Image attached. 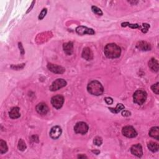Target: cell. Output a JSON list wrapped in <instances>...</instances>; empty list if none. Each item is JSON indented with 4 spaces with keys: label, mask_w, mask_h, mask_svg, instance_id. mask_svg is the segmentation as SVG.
<instances>
[{
    "label": "cell",
    "mask_w": 159,
    "mask_h": 159,
    "mask_svg": "<svg viewBox=\"0 0 159 159\" xmlns=\"http://www.w3.org/2000/svg\"><path fill=\"white\" fill-rule=\"evenodd\" d=\"M106 57L109 59H116L120 57L121 49L116 44H108L106 45L104 50Z\"/></svg>",
    "instance_id": "obj_1"
},
{
    "label": "cell",
    "mask_w": 159,
    "mask_h": 159,
    "mask_svg": "<svg viewBox=\"0 0 159 159\" xmlns=\"http://www.w3.org/2000/svg\"><path fill=\"white\" fill-rule=\"evenodd\" d=\"M87 89L91 95L95 96H100L104 92V88L101 83L96 80L92 81L89 83Z\"/></svg>",
    "instance_id": "obj_2"
},
{
    "label": "cell",
    "mask_w": 159,
    "mask_h": 159,
    "mask_svg": "<svg viewBox=\"0 0 159 159\" xmlns=\"http://www.w3.org/2000/svg\"><path fill=\"white\" fill-rule=\"evenodd\" d=\"M147 93L141 90H137L134 93L133 99L135 104L142 105L147 100Z\"/></svg>",
    "instance_id": "obj_3"
},
{
    "label": "cell",
    "mask_w": 159,
    "mask_h": 159,
    "mask_svg": "<svg viewBox=\"0 0 159 159\" xmlns=\"http://www.w3.org/2000/svg\"><path fill=\"white\" fill-rule=\"evenodd\" d=\"M67 85V82L65 80L62 78H59L57 80H55L52 85L50 86V90L52 91H57L60 90V88H63Z\"/></svg>",
    "instance_id": "obj_4"
},
{
    "label": "cell",
    "mask_w": 159,
    "mask_h": 159,
    "mask_svg": "<svg viewBox=\"0 0 159 159\" xmlns=\"http://www.w3.org/2000/svg\"><path fill=\"white\" fill-rule=\"evenodd\" d=\"M122 133L124 136L128 138H134L137 135L136 130H135L133 127L130 126H127L124 127L122 130Z\"/></svg>",
    "instance_id": "obj_5"
},
{
    "label": "cell",
    "mask_w": 159,
    "mask_h": 159,
    "mask_svg": "<svg viewBox=\"0 0 159 159\" xmlns=\"http://www.w3.org/2000/svg\"><path fill=\"white\" fill-rule=\"evenodd\" d=\"M64 103V98L61 95H56L52 98L51 99V103L53 107L55 109H59L62 107Z\"/></svg>",
    "instance_id": "obj_6"
},
{
    "label": "cell",
    "mask_w": 159,
    "mask_h": 159,
    "mask_svg": "<svg viewBox=\"0 0 159 159\" xmlns=\"http://www.w3.org/2000/svg\"><path fill=\"white\" fill-rule=\"evenodd\" d=\"M88 126L86 123L84 122L77 123L74 127L75 132L77 134H85L88 130Z\"/></svg>",
    "instance_id": "obj_7"
},
{
    "label": "cell",
    "mask_w": 159,
    "mask_h": 159,
    "mask_svg": "<svg viewBox=\"0 0 159 159\" xmlns=\"http://www.w3.org/2000/svg\"><path fill=\"white\" fill-rule=\"evenodd\" d=\"M77 33L79 35H85V34H89V35H93L95 34V31L91 28H88L85 26H80L77 27L76 29Z\"/></svg>",
    "instance_id": "obj_8"
},
{
    "label": "cell",
    "mask_w": 159,
    "mask_h": 159,
    "mask_svg": "<svg viewBox=\"0 0 159 159\" xmlns=\"http://www.w3.org/2000/svg\"><path fill=\"white\" fill-rule=\"evenodd\" d=\"M62 132L61 128L59 126H56L53 127L50 130V136L53 139H57L60 137Z\"/></svg>",
    "instance_id": "obj_9"
},
{
    "label": "cell",
    "mask_w": 159,
    "mask_h": 159,
    "mask_svg": "<svg viewBox=\"0 0 159 159\" xmlns=\"http://www.w3.org/2000/svg\"><path fill=\"white\" fill-rule=\"evenodd\" d=\"M47 68L50 72H52L54 73L62 74L65 71V70L63 67L61 66H59L57 65H54L52 63H49L47 65Z\"/></svg>",
    "instance_id": "obj_10"
},
{
    "label": "cell",
    "mask_w": 159,
    "mask_h": 159,
    "mask_svg": "<svg viewBox=\"0 0 159 159\" xmlns=\"http://www.w3.org/2000/svg\"><path fill=\"white\" fill-rule=\"evenodd\" d=\"M130 152H131L132 154L137 156L138 157H141L143 155V151H142V147L141 144H135L134 145L130 148Z\"/></svg>",
    "instance_id": "obj_11"
},
{
    "label": "cell",
    "mask_w": 159,
    "mask_h": 159,
    "mask_svg": "<svg viewBox=\"0 0 159 159\" xmlns=\"http://www.w3.org/2000/svg\"><path fill=\"white\" fill-rule=\"evenodd\" d=\"M36 111L37 113L41 115H45L48 113L49 107L45 103H40L36 106Z\"/></svg>",
    "instance_id": "obj_12"
},
{
    "label": "cell",
    "mask_w": 159,
    "mask_h": 159,
    "mask_svg": "<svg viewBox=\"0 0 159 159\" xmlns=\"http://www.w3.org/2000/svg\"><path fill=\"white\" fill-rule=\"evenodd\" d=\"M82 56L83 59H85L86 60H91L93 59V54L92 51L88 47L84 48Z\"/></svg>",
    "instance_id": "obj_13"
},
{
    "label": "cell",
    "mask_w": 159,
    "mask_h": 159,
    "mask_svg": "<svg viewBox=\"0 0 159 159\" xmlns=\"http://www.w3.org/2000/svg\"><path fill=\"white\" fill-rule=\"evenodd\" d=\"M137 48L142 51H148L151 50V46L146 41H140L137 44Z\"/></svg>",
    "instance_id": "obj_14"
},
{
    "label": "cell",
    "mask_w": 159,
    "mask_h": 159,
    "mask_svg": "<svg viewBox=\"0 0 159 159\" xmlns=\"http://www.w3.org/2000/svg\"><path fill=\"white\" fill-rule=\"evenodd\" d=\"M149 67L152 71L157 72L158 71V62L156 59H151L149 62Z\"/></svg>",
    "instance_id": "obj_15"
},
{
    "label": "cell",
    "mask_w": 159,
    "mask_h": 159,
    "mask_svg": "<svg viewBox=\"0 0 159 159\" xmlns=\"http://www.w3.org/2000/svg\"><path fill=\"white\" fill-rule=\"evenodd\" d=\"M9 117L13 119L20 118L21 114L20 113V108H19L18 107H13V108H12L11 111H9Z\"/></svg>",
    "instance_id": "obj_16"
},
{
    "label": "cell",
    "mask_w": 159,
    "mask_h": 159,
    "mask_svg": "<svg viewBox=\"0 0 159 159\" xmlns=\"http://www.w3.org/2000/svg\"><path fill=\"white\" fill-rule=\"evenodd\" d=\"M63 49L65 54H67V55H71L73 52V43H72V42H68V43L63 44Z\"/></svg>",
    "instance_id": "obj_17"
},
{
    "label": "cell",
    "mask_w": 159,
    "mask_h": 159,
    "mask_svg": "<svg viewBox=\"0 0 159 159\" xmlns=\"http://www.w3.org/2000/svg\"><path fill=\"white\" fill-rule=\"evenodd\" d=\"M149 135L151 137L156 139V140H159V128L158 127H153L151 129L149 132Z\"/></svg>",
    "instance_id": "obj_18"
},
{
    "label": "cell",
    "mask_w": 159,
    "mask_h": 159,
    "mask_svg": "<svg viewBox=\"0 0 159 159\" xmlns=\"http://www.w3.org/2000/svg\"><path fill=\"white\" fill-rule=\"evenodd\" d=\"M147 147H148L149 150H150L152 152H156L158 151V149H159L158 144L156 142H149L147 145Z\"/></svg>",
    "instance_id": "obj_19"
},
{
    "label": "cell",
    "mask_w": 159,
    "mask_h": 159,
    "mask_svg": "<svg viewBox=\"0 0 159 159\" xmlns=\"http://www.w3.org/2000/svg\"><path fill=\"white\" fill-rule=\"evenodd\" d=\"M124 108H125V106L123 104H118L115 108H111V107H110V108H109V109L112 112V113L117 114L119 113L120 111L123 110Z\"/></svg>",
    "instance_id": "obj_20"
},
{
    "label": "cell",
    "mask_w": 159,
    "mask_h": 159,
    "mask_svg": "<svg viewBox=\"0 0 159 159\" xmlns=\"http://www.w3.org/2000/svg\"><path fill=\"white\" fill-rule=\"evenodd\" d=\"M8 146L6 142L3 141V140H1L0 141V153L1 154H3L4 153H6L8 151Z\"/></svg>",
    "instance_id": "obj_21"
},
{
    "label": "cell",
    "mask_w": 159,
    "mask_h": 159,
    "mask_svg": "<svg viewBox=\"0 0 159 159\" xmlns=\"http://www.w3.org/2000/svg\"><path fill=\"white\" fill-rule=\"evenodd\" d=\"M17 147H18L19 150L21 151H24L26 149V148H27V146H26V144L25 142L23 141L22 139H21L20 141H19Z\"/></svg>",
    "instance_id": "obj_22"
},
{
    "label": "cell",
    "mask_w": 159,
    "mask_h": 159,
    "mask_svg": "<svg viewBox=\"0 0 159 159\" xmlns=\"http://www.w3.org/2000/svg\"><path fill=\"white\" fill-rule=\"evenodd\" d=\"M121 26L122 27H129L130 28H132V29H137V28H140V26L139 24H130V23H129L128 22H123L121 24Z\"/></svg>",
    "instance_id": "obj_23"
},
{
    "label": "cell",
    "mask_w": 159,
    "mask_h": 159,
    "mask_svg": "<svg viewBox=\"0 0 159 159\" xmlns=\"http://www.w3.org/2000/svg\"><path fill=\"white\" fill-rule=\"evenodd\" d=\"M91 10H92V11L93 13H94L95 14H96V15H98V16H102L103 15V12L101 10V9L98 8L96 6H92L91 7Z\"/></svg>",
    "instance_id": "obj_24"
},
{
    "label": "cell",
    "mask_w": 159,
    "mask_h": 159,
    "mask_svg": "<svg viewBox=\"0 0 159 159\" xmlns=\"http://www.w3.org/2000/svg\"><path fill=\"white\" fill-rule=\"evenodd\" d=\"M93 143L97 146H100L103 143V139L101 137L97 136L94 139V140H93Z\"/></svg>",
    "instance_id": "obj_25"
},
{
    "label": "cell",
    "mask_w": 159,
    "mask_h": 159,
    "mask_svg": "<svg viewBox=\"0 0 159 159\" xmlns=\"http://www.w3.org/2000/svg\"><path fill=\"white\" fill-rule=\"evenodd\" d=\"M151 88L153 92L155 93L156 95L159 94V83H157L156 84H154V85H153Z\"/></svg>",
    "instance_id": "obj_26"
},
{
    "label": "cell",
    "mask_w": 159,
    "mask_h": 159,
    "mask_svg": "<svg viewBox=\"0 0 159 159\" xmlns=\"http://www.w3.org/2000/svg\"><path fill=\"white\" fill-rule=\"evenodd\" d=\"M47 13V9L46 8H44L43 9V11H42L40 13V15L39 16V20H43L44 17L46 15V14Z\"/></svg>",
    "instance_id": "obj_27"
},
{
    "label": "cell",
    "mask_w": 159,
    "mask_h": 159,
    "mask_svg": "<svg viewBox=\"0 0 159 159\" xmlns=\"http://www.w3.org/2000/svg\"><path fill=\"white\" fill-rule=\"evenodd\" d=\"M142 27H143V29H141L142 32H143V33H146V32H147L149 28H150V25L146 24V23H144V24H142Z\"/></svg>",
    "instance_id": "obj_28"
},
{
    "label": "cell",
    "mask_w": 159,
    "mask_h": 159,
    "mask_svg": "<svg viewBox=\"0 0 159 159\" xmlns=\"http://www.w3.org/2000/svg\"><path fill=\"white\" fill-rule=\"evenodd\" d=\"M24 66H25V64H24V63H22V64L17 65H11V68H13V69L17 70H18L22 69L24 67Z\"/></svg>",
    "instance_id": "obj_29"
},
{
    "label": "cell",
    "mask_w": 159,
    "mask_h": 159,
    "mask_svg": "<svg viewBox=\"0 0 159 159\" xmlns=\"http://www.w3.org/2000/svg\"><path fill=\"white\" fill-rule=\"evenodd\" d=\"M105 101L107 105H112L113 103V100L111 98H109V97H106L105 98Z\"/></svg>",
    "instance_id": "obj_30"
},
{
    "label": "cell",
    "mask_w": 159,
    "mask_h": 159,
    "mask_svg": "<svg viewBox=\"0 0 159 159\" xmlns=\"http://www.w3.org/2000/svg\"><path fill=\"white\" fill-rule=\"evenodd\" d=\"M18 45H19V48H20V49L21 54L22 55H24V48H23V46H22V44L21 43H19Z\"/></svg>",
    "instance_id": "obj_31"
},
{
    "label": "cell",
    "mask_w": 159,
    "mask_h": 159,
    "mask_svg": "<svg viewBox=\"0 0 159 159\" xmlns=\"http://www.w3.org/2000/svg\"><path fill=\"white\" fill-rule=\"evenodd\" d=\"M130 114H131L130 113V112H129L128 111H126V110L123 111V113H122V115L125 117H128V116H130Z\"/></svg>",
    "instance_id": "obj_32"
},
{
    "label": "cell",
    "mask_w": 159,
    "mask_h": 159,
    "mask_svg": "<svg viewBox=\"0 0 159 159\" xmlns=\"http://www.w3.org/2000/svg\"><path fill=\"white\" fill-rule=\"evenodd\" d=\"M35 3V1H32V4H31V6L29 8V9H28V11H27V13H29V11H31V9H32V8H33V6H34V4Z\"/></svg>",
    "instance_id": "obj_33"
},
{
    "label": "cell",
    "mask_w": 159,
    "mask_h": 159,
    "mask_svg": "<svg viewBox=\"0 0 159 159\" xmlns=\"http://www.w3.org/2000/svg\"><path fill=\"white\" fill-rule=\"evenodd\" d=\"M78 158H87V157L86 156H85V155H79L78 156Z\"/></svg>",
    "instance_id": "obj_34"
},
{
    "label": "cell",
    "mask_w": 159,
    "mask_h": 159,
    "mask_svg": "<svg viewBox=\"0 0 159 159\" xmlns=\"http://www.w3.org/2000/svg\"><path fill=\"white\" fill-rule=\"evenodd\" d=\"M93 152L95 153V154H96V155H98V154H99L100 153V151H93Z\"/></svg>",
    "instance_id": "obj_35"
}]
</instances>
